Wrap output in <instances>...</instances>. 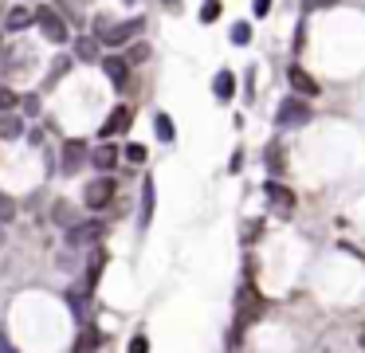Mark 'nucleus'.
I'll use <instances>...</instances> for the list:
<instances>
[{"label": "nucleus", "mask_w": 365, "mask_h": 353, "mask_svg": "<svg viewBox=\"0 0 365 353\" xmlns=\"http://www.w3.org/2000/svg\"><path fill=\"white\" fill-rule=\"evenodd\" d=\"M259 314H263V298H259L256 283L247 279V283H243V291L236 294V334H240V330H247Z\"/></svg>", "instance_id": "obj_1"}, {"label": "nucleus", "mask_w": 365, "mask_h": 353, "mask_svg": "<svg viewBox=\"0 0 365 353\" xmlns=\"http://www.w3.org/2000/svg\"><path fill=\"white\" fill-rule=\"evenodd\" d=\"M114 196H118V184H114V177H110V173H102V177H95V181L83 189V204L91 208V212H102Z\"/></svg>", "instance_id": "obj_2"}, {"label": "nucleus", "mask_w": 365, "mask_h": 353, "mask_svg": "<svg viewBox=\"0 0 365 353\" xmlns=\"http://www.w3.org/2000/svg\"><path fill=\"white\" fill-rule=\"evenodd\" d=\"M36 28H39V36L48 39V44H67L71 39V32H67V20H63L55 8H36Z\"/></svg>", "instance_id": "obj_3"}, {"label": "nucleus", "mask_w": 365, "mask_h": 353, "mask_svg": "<svg viewBox=\"0 0 365 353\" xmlns=\"http://www.w3.org/2000/svg\"><path fill=\"white\" fill-rule=\"evenodd\" d=\"M146 32V20L142 16H134V20H122V24H110L106 32H102V39L98 44H106V48H122V44H130V39H138Z\"/></svg>", "instance_id": "obj_4"}, {"label": "nucleus", "mask_w": 365, "mask_h": 353, "mask_svg": "<svg viewBox=\"0 0 365 353\" xmlns=\"http://www.w3.org/2000/svg\"><path fill=\"white\" fill-rule=\"evenodd\" d=\"M275 122H279L283 130H291V126H306V122H310V102H303V98H283Z\"/></svg>", "instance_id": "obj_5"}, {"label": "nucleus", "mask_w": 365, "mask_h": 353, "mask_svg": "<svg viewBox=\"0 0 365 353\" xmlns=\"http://www.w3.org/2000/svg\"><path fill=\"white\" fill-rule=\"evenodd\" d=\"M102 220H83V224H67V231H63V240H67V247H83V244H98V236H102Z\"/></svg>", "instance_id": "obj_6"}, {"label": "nucleus", "mask_w": 365, "mask_h": 353, "mask_svg": "<svg viewBox=\"0 0 365 353\" xmlns=\"http://www.w3.org/2000/svg\"><path fill=\"white\" fill-rule=\"evenodd\" d=\"M67 306H71V314H75V326L83 330V326H95V303H91V291H67Z\"/></svg>", "instance_id": "obj_7"}, {"label": "nucleus", "mask_w": 365, "mask_h": 353, "mask_svg": "<svg viewBox=\"0 0 365 353\" xmlns=\"http://www.w3.org/2000/svg\"><path fill=\"white\" fill-rule=\"evenodd\" d=\"M263 196H268V208L275 212V216H291V212H294V193L287 189V184L268 181V184H263Z\"/></svg>", "instance_id": "obj_8"}, {"label": "nucleus", "mask_w": 365, "mask_h": 353, "mask_svg": "<svg viewBox=\"0 0 365 353\" xmlns=\"http://www.w3.org/2000/svg\"><path fill=\"white\" fill-rule=\"evenodd\" d=\"M130 122H134L130 106H114V110L106 114V122L98 126V137H102V142H114L118 134H126V130H130Z\"/></svg>", "instance_id": "obj_9"}, {"label": "nucleus", "mask_w": 365, "mask_h": 353, "mask_svg": "<svg viewBox=\"0 0 365 353\" xmlns=\"http://www.w3.org/2000/svg\"><path fill=\"white\" fill-rule=\"evenodd\" d=\"M86 158H91V149H86L83 142H63V173H67V177H75V173L83 169Z\"/></svg>", "instance_id": "obj_10"}, {"label": "nucleus", "mask_w": 365, "mask_h": 353, "mask_svg": "<svg viewBox=\"0 0 365 353\" xmlns=\"http://www.w3.org/2000/svg\"><path fill=\"white\" fill-rule=\"evenodd\" d=\"M106 247L95 244L91 247V256H86V279H83V291H95L98 287V275H102V267H106Z\"/></svg>", "instance_id": "obj_11"}, {"label": "nucleus", "mask_w": 365, "mask_h": 353, "mask_svg": "<svg viewBox=\"0 0 365 353\" xmlns=\"http://www.w3.org/2000/svg\"><path fill=\"white\" fill-rule=\"evenodd\" d=\"M118 158H122V149L114 146V142H102L98 149H91V158H86V165H95L98 173H110L114 165H118Z\"/></svg>", "instance_id": "obj_12"}, {"label": "nucleus", "mask_w": 365, "mask_h": 353, "mask_svg": "<svg viewBox=\"0 0 365 353\" xmlns=\"http://www.w3.org/2000/svg\"><path fill=\"white\" fill-rule=\"evenodd\" d=\"M287 83L294 86V95H303V98H315V95H318L315 75H310V71H303L299 63H291V71H287Z\"/></svg>", "instance_id": "obj_13"}, {"label": "nucleus", "mask_w": 365, "mask_h": 353, "mask_svg": "<svg viewBox=\"0 0 365 353\" xmlns=\"http://www.w3.org/2000/svg\"><path fill=\"white\" fill-rule=\"evenodd\" d=\"M102 345H106V334H102L98 326H83V330H79V338H75V350L71 353H98Z\"/></svg>", "instance_id": "obj_14"}, {"label": "nucleus", "mask_w": 365, "mask_h": 353, "mask_svg": "<svg viewBox=\"0 0 365 353\" xmlns=\"http://www.w3.org/2000/svg\"><path fill=\"white\" fill-rule=\"evenodd\" d=\"M102 71H106V79L118 86V90H126V86H130V63H126V59L106 55V59H102Z\"/></svg>", "instance_id": "obj_15"}, {"label": "nucleus", "mask_w": 365, "mask_h": 353, "mask_svg": "<svg viewBox=\"0 0 365 353\" xmlns=\"http://www.w3.org/2000/svg\"><path fill=\"white\" fill-rule=\"evenodd\" d=\"M153 200H158V189H153V177L146 173V181H142V216H138V228H149V220H153Z\"/></svg>", "instance_id": "obj_16"}, {"label": "nucleus", "mask_w": 365, "mask_h": 353, "mask_svg": "<svg viewBox=\"0 0 365 353\" xmlns=\"http://www.w3.org/2000/svg\"><path fill=\"white\" fill-rule=\"evenodd\" d=\"M98 55H102V44H98L95 36H79L75 39V59L79 63H98Z\"/></svg>", "instance_id": "obj_17"}, {"label": "nucleus", "mask_w": 365, "mask_h": 353, "mask_svg": "<svg viewBox=\"0 0 365 353\" xmlns=\"http://www.w3.org/2000/svg\"><path fill=\"white\" fill-rule=\"evenodd\" d=\"M36 24V12H32V8H24V4H20V8H12V12H8V20H4V28H8V32H24V28H32Z\"/></svg>", "instance_id": "obj_18"}, {"label": "nucleus", "mask_w": 365, "mask_h": 353, "mask_svg": "<svg viewBox=\"0 0 365 353\" xmlns=\"http://www.w3.org/2000/svg\"><path fill=\"white\" fill-rule=\"evenodd\" d=\"M212 95H216L220 102H232V95H236V79H232V71H216V79H212Z\"/></svg>", "instance_id": "obj_19"}, {"label": "nucleus", "mask_w": 365, "mask_h": 353, "mask_svg": "<svg viewBox=\"0 0 365 353\" xmlns=\"http://www.w3.org/2000/svg\"><path fill=\"white\" fill-rule=\"evenodd\" d=\"M0 137H8V142H16V137H24V118H0Z\"/></svg>", "instance_id": "obj_20"}, {"label": "nucleus", "mask_w": 365, "mask_h": 353, "mask_svg": "<svg viewBox=\"0 0 365 353\" xmlns=\"http://www.w3.org/2000/svg\"><path fill=\"white\" fill-rule=\"evenodd\" d=\"M263 158H268V169L271 173H283V169H287V158H283V146H279V142H271Z\"/></svg>", "instance_id": "obj_21"}, {"label": "nucleus", "mask_w": 365, "mask_h": 353, "mask_svg": "<svg viewBox=\"0 0 365 353\" xmlns=\"http://www.w3.org/2000/svg\"><path fill=\"white\" fill-rule=\"evenodd\" d=\"M71 55H59V59H55V63H51V75H48V83H44V86H55V83H59V79H63V75H67V71H71Z\"/></svg>", "instance_id": "obj_22"}, {"label": "nucleus", "mask_w": 365, "mask_h": 353, "mask_svg": "<svg viewBox=\"0 0 365 353\" xmlns=\"http://www.w3.org/2000/svg\"><path fill=\"white\" fill-rule=\"evenodd\" d=\"M153 130H158L161 142H173V137H177V126H173L169 114H158V118H153Z\"/></svg>", "instance_id": "obj_23"}, {"label": "nucleus", "mask_w": 365, "mask_h": 353, "mask_svg": "<svg viewBox=\"0 0 365 353\" xmlns=\"http://www.w3.org/2000/svg\"><path fill=\"white\" fill-rule=\"evenodd\" d=\"M16 106H20V95L8 83H0V110H16Z\"/></svg>", "instance_id": "obj_24"}, {"label": "nucleus", "mask_w": 365, "mask_h": 353, "mask_svg": "<svg viewBox=\"0 0 365 353\" xmlns=\"http://www.w3.org/2000/svg\"><path fill=\"white\" fill-rule=\"evenodd\" d=\"M232 44H236V48L252 44V28H247V24H232Z\"/></svg>", "instance_id": "obj_25"}, {"label": "nucleus", "mask_w": 365, "mask_h": 353, "mask_svg": "<svg viewBox=\"0 0 365 353\" xmlns=\"http://www.w3.org/2000/svg\"><path fill=\"white\" fill-rule=\"evenodd\" d=\"M122 158H126V161H134V165H142V161H146V146H138V142H130V146L122 149Z\"/></svg>", "instance_id": "obj_26"}, {"label": "nucleus", "mask_w": 365, "mask_h": 353, "mask_svg": "<svg viewBox=\"0 0 365 353\" xmlns=\"http://www.w3.org/2000/svg\"><path fill=\"white\" fill-rule=\"evenodd\" d=\"M220 20V0H205V8H200V24H212Z\"/></svg>", "instance_id": "obj_27"}, {"label": "nucleus", "mask_w": 365, "mask_h": 353, "mask_svg": "<svg viewBox=\"0 0 365 353\" xmlns=\"http://www.w3.org/2000/svg\"><path fill=\"white\" fill-rule=\"evenodd\" d=\"M259 231H263V220H247V224H243V244H256Z\"/></svg>", "instance_id": "obj_28"}, {"label": "nucleus", "mask_w": 365, "mask_h": 353, "mask_svg": "<svg viewBox=\"0 0 365 353\" xmlns=\"http://www.w3.org/2000/svg\"><path fill=\"white\" fill-rule=\"evenodd\" d=\"M12 216H16L12 196H4V193H0V224H12Z\"/></svg>", "instance_id": "obj_29"}, {"label": "nucleus", "mask_w": 365, "mask_h": 353, "mask_svg": "<svg viewBox=\"0 0 365 353\" xmlns=\"http://www.w3.org/2000/svg\"><path fill=\"white\" fill-rule=\"evenodd\" d=\"M20 110H24L28 118H36V114H39V95H24V98H20Z\"/></svg>", "instance_id": "obj_30"}, {"label": "nucleus", "mask_w": 365, "mask_h": 353, "mask_svg": "<svg viewBox=\"0 0 365 353\" xmlns=\"http://www.w3.org/2000/svg\"><path fill=\"white\" fill-rule=\"evenodd\" d=\"M146 55H149V48H146V44H134V48H130V55H126V63L134 67V63H142Z\"/></svg>", "instance_id": "obj_31"}, {"label": "nucleus", "mask_w": 365, "mask_h": 353, "mask_svg": "<svg viewBox=\"0 0 365 353\" xmlns=\"http://www.w3.org/2000/svg\"><path fill=\"white\" fill-rule=\"evenodd\" d=\"M130 353H149V338H146V334L130 338Z\"/></svg>", "instance_id": "obj_32"}, {"label": "nucleus", "mask_w": 365, "mask_h": 353, "mask_svg": "<svg viewBox=\"0 0 365 353\" xmlns=\"http://www.w3.org/2000/svg\"><path fill=\"white\" fill-rule=\"evenodd\" d=\"M338 0H303V8L306 12H318V8H334Z\"/></svg>", "instance_id": "obj_33"}, {"label": "nucleus", "mask_w": 365, "mask_h": 353, "mask_svg": "<svg viewBox=\"0 0 365 353\" xmlns=\"http://www.w3.org/2000/svg\"><path fill=\"white\" fill-rule=\"evenodd\" d=\"M252 12H256V16H268L271 12V0H256V4H252Z\"/></svg>", "instance_id": "obj_34"}, {"label": "nucleus", "mask_w": 365, "mask_h": 353, "mask_svg": "<svg viewBox=\"0 0 365 353\" xmlns=\"http://www.w3.org/2000/svg\"><path fill=\"white\" fill-rule=\"evenodd\" d=\"M55 220H59V224H63V220H71V208H67V204H55Z\"/></svg>", "instance_id": "obj_35"}, {"label": "nucleus", "mask_w": 365, "mask_h": 353, "mask_svg": "<svg viewBox=\"0 0 365 353\" xmlns=\"http://www.w3.org/2000/svg\"><path fill=\"white\" fill-rule=\"evenodd\" d=\"M28 142L32 146H44V130H28Z\"/></svg>", "instance_id": "obj_36"}, {"label": "nucleus", "mask_w": 365, "mask_h": 353, "mask_svg": "<svg viewBox=\"0 0 365 353\" xmlns=\"http://www.w3.org/2000/svg\"><path fill=\"white\" fill-rule=\"evenodd\" d=\"M0 353H20V350H16L12 341H8V338H4V334H0Z\"/></svg>", "instance_id": "obj_37"}, {"label": "nucleus", "mask_w": 365, "mask_h": 353, "mask_svg": "<svg viewBox=\"0 0 365 353\" xmlns=\"http://www.w3.org/2000/svg\"><path fill=\"white\" fill-rule=\"evenodd\" d=\"M161 4H165V8H181V0H161Z\"/></svg>", "instance_id": "obj_38"}, {"label": "nucleus", "mask_w": 365, "mask_h": 353, "mask_svg": "<svg viewBox=\"0 0 365 353\" xmlns=\"http://www.w3.org/2000/svg\"><path fill=\"white\" fill-rule=\"evenodd\" d=\"M362 350H365V334H362Z\"/></svg>", "instance_id": "obj_39"}, {"label": "nucleus", "mask_w": 365, "mask_h": 353, "mask_svg": "<svg viewBox=\"0 0 365 353\" xmlns=\"http://www.w3.org/2000/svg\"><path fill=\"white\" fill-rule=\"evenodd\" d=\"M126 4H134V0H126Z\"/></svg>", "instance_id": "obj_40"}]
</instances>
